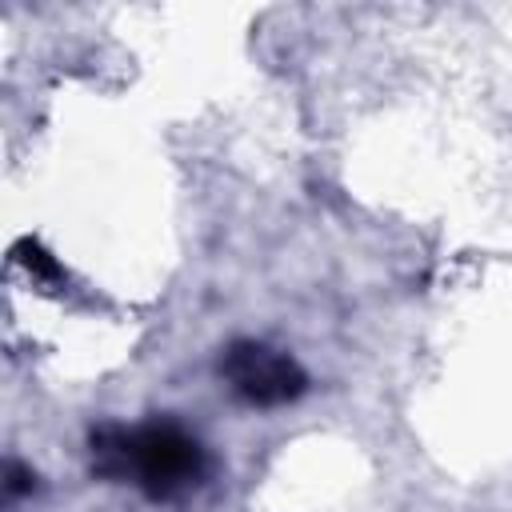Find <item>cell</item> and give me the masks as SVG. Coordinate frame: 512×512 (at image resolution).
Wrapping results in <instances>:
<instances>
[{
  "label": "cell",
  "instance_id": "obj_2",
  "mask_svg": "<svg viewBox=\"0 0 512 512\" xmlns=\"http://www.w3.org/2000/svg\"><path fill=\"white\" fill-rule=\"evenodd\" d=\"M220 376L228 380V388L244 404H256V408L288 404L308 384L304 368L288 352H280V348H272L264 340H236V344H228V352L220 360Z\"/></svg>",
  "mask_w": 512,
  "mask_h": 512
},
{
  "label": "cell",
  "instance_id": "obj_1",
  "mask_svg": "<svg viewBox=\"0 0 512 512\" xmlns=\"http://www.w3.org/2000/svg\"><path fill=\"white\" fill-rule=\"evenodd\" d=\"M92 468L128 480L140 492L168 500L204 480L208 456L200 440L176 420H148L136 428H100L92 436Z\"/></svg>",
  "mask_w": 512,
  "mask_h": 512
}]
</instances>
